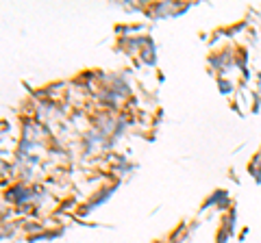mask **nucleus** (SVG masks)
<instances>
[{"label":"nucleus","instance_id":"3","mask_svg":"<svg viewBox=\"0 0 261 243\" xmlns=\"http://www.w3.org/2000/svg\"><path fill=\"white\" fill-rule=\"evenodd\" d=\"M113 191H115V187H111V189H104V191H100V195H96L92 202H89L87 206L81 211V215H87V213H92V209H96V206H100V204H104V202L109 200V197L113 195Z\"/></svg>","mask_w":261,"mask_h":243},{"label":"nucleus","instance_id":"2","mask_svg":"<svg viewBox=\"0 0 261 243\" xmlns=\"http://www.w3.org/2000/svg\"><path fill=\"white\" fill-rule=\"evenodd\" d=\"M211 204H218V209L222 211V209H227V206L231 204V197H229V194L224 189H220V191H213V195L209 197L207 202H205V209H209Z\"/></svg>","mask_w":261,"mask_h":243},{"label":"nucleus","instance_id":"1","mask_svg":"<svg viewBox=\"0 0 261 243\" xmlns=\"http://www.w3.org/2000/svg\"><path fill=\"white\" fill-rule=\"evenodd\" d=\"M7 200L13 202V204H24V202L33 200V191L26 189L24 185H18V187H11L7 191Z\"/></svg>","mask_w":261,"mask_h":243},{"label":"nucleus","instance_id":"5","mask_svg":"<svg viewBox=\"0 0 261 243\" xmlns=\"http://www.w3.org/2000/svg\"><path fill=\"white\" fill-rule=\"evenodd\" d=\"M218 87H220V91H222V94H231V83H229V80L220 78L218 80Z\"/></svg>","mask_w":261,"mask_h":243},{"label":"nucleus","instance_id":"4","mask_svg":"<svg viewBox=\"0 0 261 243\" xmlns=\"http://www.w3.org/2000/svg\"><path fill=\"white\" fill-rule=\"evenodd\" d=\"M144 61H146V63H150V65H155V46L150 50H144Z\"/></svg>","mask_w":261,"mask_h":243}]
</instances>
